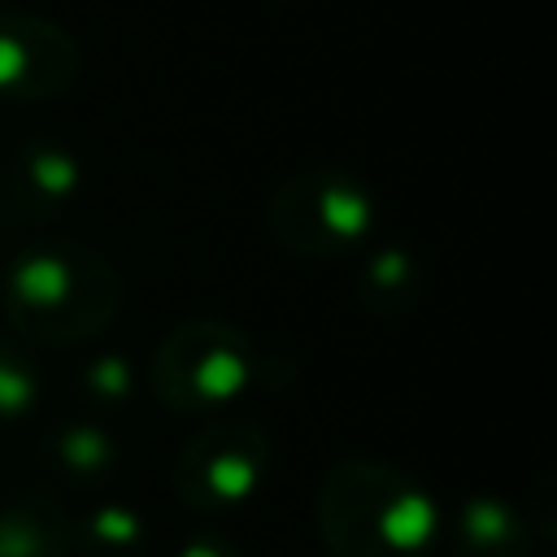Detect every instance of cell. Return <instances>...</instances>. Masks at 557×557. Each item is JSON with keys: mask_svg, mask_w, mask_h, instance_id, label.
<instances>
[{"mask_svg": "<svg viewBox=\"0 0 557 557\" xmlns=\"http://www.w3.org/2000/svg\"><path fill=\"white\" fill-rule=\"evenodd\" d=\"M74 70H78V48L57 22L22 9L0 13V96L13 100L57 96L70 87Z\"/></svg>", "mask_w": 557, "mask_h": 557, "instance_id": "obj_1", "label": "cell"}, {"mask_svg": "<svg viewBox=\"0 0 557 557\" xmlns=\"http://www.w3.org/2000/svg\"><path fill=\"white\" fill-rule=\"evenodd\" d=\"M274 209H278L283 222H292V218L318 222L313 239H322V244L357 239L366 231V222H370L366 191L352 178H344V174H305L300 183H292L283 191V200Z\"/></svg>", "mask_w": 557, "mask_h": 557, "instance_id": "obj_2", "label": "cell"}, {"mask_svg": "<svg viewBox=\"0 0 557 557\" xmlns=\"http://www.w3.org/2000/svg\"><path fill=\"white\" fill-rule=\"evenodd\" d=\"M22 178L39 191V196H65L74 187V161L70 152L61 148H44V144H30L22 152Z\"/></svg>", "mask_w": 557, "mask_h": 557, "instance_id": "obj_3", "label": "cell"}, {"mask_svg": "<svg viewBox=\"0 0 557 557\" xmlns=\"http://www.w3.org/2000/svg\"><path fill=\"white\" fill-rule=\"evenodd\" d=\"M278 4H292V0H278Z\"/></svg>", "mask_w": 557, "mask_h": 557, "instance_id": "obj_4", "label": "cell"}]
</instances>
